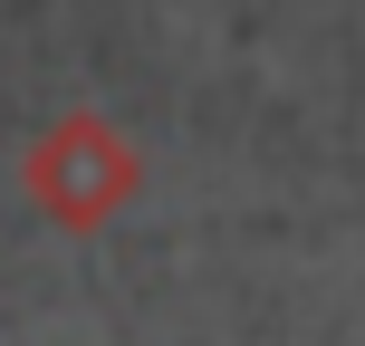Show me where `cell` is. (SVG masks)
Returning a JSON list of instances; mask_svg holds the SVG:
<instances>
[{
  "label": "cell",
  "instance_id": "obj_1",
  "mask_svg": "<svg viewBox=\"0 0 365 346\" xmlns=\"http://www.w3.org/2000/svg\"><path fill=\"white\" fill-rule=\"evenodd\" d=\"M19 193H29V212L48 221V231L96 240L106 221H125L135 202H145V145H135L115 116L68 106V116H48V126L19 145Z\"/></svg>",
  "mask_w": 365,
  "mask_h": 346
}]
</instances>
